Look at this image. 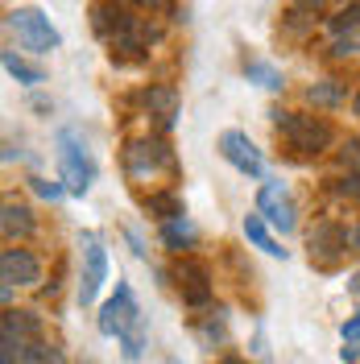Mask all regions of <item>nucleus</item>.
Instances as JSON below:
<instances>
[{
	"label": "nucleus",
	"instance_id": "obj_1",
	"mask_svg": "<svg viewBox=\"0 0 360 364\" xmlns=\"http://www.w3.org/2000/svg\"><path fill=\"white\" fill-rule=\"evenodd\" d=\"M58 166H63V186L70 195H88L91 178H95V161H91L83 136L75 129H58Z\"/></svg>",
	"mask_w": 360,
	"mask_h": 364
},
{
	"label": "nucleus",
	"instance_id": "obj_2",
	"mask_svg": "<svg viewBox=\"0 0 360 364\" xmlns=\"http://www.w3.org/2000/svg\"><path fill=\"white\" fill-rule=\"evenodd\" d=\"M273 124H277V133L290 141L298 154H319V149H327L332 145V124L327 120H319V116H298V112H270Z\"/></svg>",
	"mask_w": 360,
	"mask_h": 364
},
{
	"label": "nucleus",
	"instance_id": "obj_3",
	"mask_svg": "<svg viewBox=\"0 0 360 364\" xmlns=\"http://www.w3.org/2000/svg\"><path fill=\"white\" fill-rule=\"evenodd\" d=\"M9 29L17 33V42L25 46V50H33V54H50V50H58V29L50 25V17L46 13H38V9H13L9 13Z\"/></svg>",
	"mask_w": 360,
	"mask_h": 364
},
{
	"label": "nucleus",
	"instance_id": "obj_4",
	"mask_svg": "<svg viewBox=\"0 0 360 364\" xmlns=\"http://www.w3.org/2000/svg\"><path fill=\"white\" fill-rule=\"evenodd\" d=\"M137 323H141V311H137V302H133V290L120 282L116 294L100 306V331H104V336H116V340H125Z\"/></svg>",
	"mask_w": 360,
	"mask_h": 364
},
{
	"label": "nucleus",
	"instance_id": "obj_5",
	"mask_svg": "<svg viewBox=\"0 0 360 364\" xmlns=\"http://www.w3.org/2000/svg\"><path fill=\"white\" fill-rule=\"evenodd\" d=\"M220 154H224L228 166H236V170L248 174V178H261V174H265V158H261V149L248 141V133L228 129V133L220 136Z\"/></svg>",
	"mask_w": 360,
	"mask_h": 364
},
{
	"label": "nucleus",
	"instance_id": "obj_6",
	"mask_svg": "<svg viewBox=\"0 0 360 364\" xmlns=\"http://www.w3.org/2000/svg\"><path fill=\"white\" fill-rule=\"evenodd\" d=\"M104 282H108V252L104 245L88 236V249H83V282H79V306H91L100 290H104Z\"/></svg>",
	"mask_w": 360,
	"mask_h": 364
},
{
	"label": "nucleus",
	"instance_id": "obj_7",
	"mask_svg": "<svg viewBox=\"0 0 360 364\" xmlns=\"http://www.w3.org/2000/svg\"><path fill=\"white\" fill-rule=\"evenodd\" d=\"M257 215L270 220L277 232H294V203L286 195V182H265L257 191Z\"/></svg>",
	"mask_w": 360,
	"mask_h": 364
},
{
	"label": "nucleus",
	"instance_id": "obj_8",
	"mask_svg": "<svg viewBox=\"0 0 360 364\" xmlns=\"http://www.w3.org/2000/svg\"><path fill=\"white\" fill-rule=\"evenodd\" d=\"M0 273H4V286H38L42 282V261L29 249H4Z\"/></svg>",
	"mask_w": 360,
	"mask_h": 364
},
{
	"label": "nucleus",
	"instance_id": "obj_9",
	"mask_svg": "<svg viewBox=\"0 0 360 364\" xmlns=\"http://www.w3.org/2000/svg\"><path fill=\"white\" fill-rule=\"evenodd\" d=\"M158 166H170V149L162 141H137V145H129V170L133 174H154Z\"/></svg>",
	"mask_w": 360,
	"mask_h": 364
},
{
	"label": "nucleus",
	"instance_id": "obj_10",
	"mask_svg": "<svg viewBox=\"0 0 360 364\" xmlns=\"http://www.w3.org/2000/svg\"><path fill=\"white\" fill-rule=\"evenodd\" d=\"M179 286H182V298L191 302V306H203L207 298H211V286H207V269H203L199 261H186L179 269Z\"/></svg>",
	"mask_w": 360,
	"mask_h": 364
},
{
	"label": "nucleus",
	"instance_id": "obj_11",
	"mask_svg": "<svg viewBox=\"0 0 360 364\" xmlns=\"http://www.w3.org/2000/svg\"><path fill=\"white\" fill-rule=\"evenodd\" d=\"M145 108L158 116L162 124H174V116H179V91L166 87V83L149 87V91H145Z\"/></svg>",
	"mask_w": 360,
	"mask_h": 364
},
{
	"label": "nucleus",
	"instance_id": "obj_12",
	"mask_svg": "<svg viewBox=\"0 0 360 364\" xmlns=\"http://www.w3.org/2000/svg\"><path fill=\"white\" fill-rule=\"evenodd\" d=\"M348 249V232L344 228H336V224H319L315 232H311V252H319V257H336V252H344Z\"/></svg>",
	"mask_w": 360,
	"mask_h": 364
},
{
	"label": "nucleus",
	"instance_id": "obj_13",
	"mask_svg": "<svg viewBox=\"0 0 360 364\" xmlns=\"http://www.w3.org/2000/svg\"><path fill=\"white\" fill-rule=\"evenodd\" d=\"M245 236H248V240H253L261 252H270V257H286V249H282V245L270 236V228H265V220H261L257 211H253V215H245Z\"/></svg>",
	"mask_w": 360,
	"mask_h": 364
},
{
	"label": "nucleus",
	"instance_id": "obj_14",
	"mask_svg": "<svg viewBox=\"0 0 360 364\" xmlns=\"http://www.w3.org/2000/svg\"><path fill=\"white\" fill-rule=\"evenodd\" d=\"M162 240H166V249L182 252L186 245H195V224H191L186 215H179V220H166V224H162Z\"/></svg>",
	"mask_w": 360,
	"mask_h": 364
},
{
	"label": "nucleus",
	"instance_id": "obj_15",
	"mask_svg": "<svg viewBox=\"0 0 360 364\" xmlns=\"http://www.w3.org/2000/svg\"><path fill=\"white\" fill-rule=\"evenodd\" d=\"M245 75L257 83V87H265V91H282V87H286L282 70L273 67V63H261V58H248V63H245Z\"/></svg>",
	"mask_w": 360,
	"mask_h": 364
},
{
	"label": "nucleus",
	"instance_id": "obj_16",
	"mask_svg": "<svg viewBox=\"0 0 360 364\" xmlns=\"http://www.w3.org/2000/svg\"><path fill=\"white\" fill-rule=\"evenodd\" d=\"M4 70L17 79V83H25V87H38V83H46V70L42 67H29L25 58H17L13 50H4Z\"/></svg>",
	"mask_w": 360,
	"mask_h": 364
},
{
	"label": "nucleus",
	"instance_id": "obj_17",
	"mask_svg": "<svg viewBox=\"0 0 360 364\" xmlns=\"http://www.w3.org/2000/svg\"><path fill=\"white\" fill-rule=\"evenodd\" d=\"M0 228L4 236H29L33 232V220H29V207H17V203H4V215H0Z\"/></svg>",
	"mask_w": 360,
	"mask_h": 364
},
{
	"label": "nucleus",
	"instance_id": "obj_18",
	"mask_svg": "<svg viewBox=\"0 0 360 364\" xmlns=\"http://www.w3.org/2000/svg\"><path fill=\"white\" fill-rule=\"evenodd\" d=\"M145 211L158 215L162 224H166V220H179L182 215V203H179V195H149L145 199Z\"/></svg>",
	"mask_w": 360,
	"mask_h": 364
},
{
	"label": "nucleus",
	"instance_id": "obj_19",
	"mask_svg": "<svg viewBox=\"0 0 360 364\" xmlns=\"http://www.w3.org/2000/svg\"><path fill=\"white\" fill-rule=\"evenodd\" d=\"M307 100H311V104H319V108H332V104H339V100H344V87L327 79V83H315V87H307Z\"/></svg>",
	"mask_w": 360,
	"mask_h": 364
},
{
	"label": "nucleus",
	"instance_id": "obj_20",
	"mask_svg": "<svg viewBox=\"0 0 360 364\" xmlns=\"http://www.w3.org/2000/svg\"><path fill=\"white\" fill-rule=\"evenodd\" d=\"M21 360L25 364H58V352L42 340H29V343H21Z\"/></svg>",
	"mask_w": 360,
	"mask_h": 364
},
{
	"label": "nucleus",
	"instance_id": "obj_21",
	"mask_svg": "<svg viewBox=\"0 0 360 364\" xmlns=\"http://www.w3.org/2000/svg\"><path fill=\"white\" fill-rule=\"evenodd\" d=\"M141 348H145V318H141L133 331L125 336V360H137V356H141Z\"/></svg>",
	"mask_w": 360,
	"mask_h": 364
},
{
	"label": "nucleus",
	"instance_id": "obj_22",
	"mask_svg": "<svg viewBox=\"0 0 360 364\" xmlns=\"http://www.w3.org/2000/svg\"><path fill=\"white\" fill-rule=\"evenodd\" d=\"M332 29H339V33H344V29H360V0L339 9V17L332 21Z\"/></svg>",
	"mask_w": 360,
	"mask_h": 364
},
{
	"label": "nucleus",
	"instance_id": "obj_23",
	"mask_svg": "<svg viewBox=\"0 0 360 364\" xmlns=\"http://www.w3.org/2000/svg\"><path fill=\"white\" fill-rule=\"evenodd\" d=\"M33 191H38V195H42V199H50V203H54V199H63V195H67V186H58V182H46V178H33Z\"/></svg>",
	"mask_w": 360,
	"mask_h": 364
},
{
	"label": "nucleus",
	"instance_id": "obj_24",
	"mask_svg": "<svg viewBox=\"0 0 360 364\" xmlns=\"http://www.w3.org/2000/svg\"><path fill=\"white\" fill-rule=\"evenodd\" d=\"M339 336H344V343H352V340H360V311L352 318H348V323H344V327H339Z\"/></svg>",
	"mask_w": 360,
	"mask_h": 364
},
{
	"label": "nucleus",
	"instance_id": "obj_25",
	"mask_svg": "<svg viewBox=\"0 0 360 364\" xmlns=\"http://www.w3.org/2000/svg\"><path fill=\"white\" fill-rule=\"evenodd\" d=\"M339 195H352V199H360V174H348V178L339 182Z\"/></svg>",
	"mask_w": 360,
	"mask_h": 364
},
{
	"label": "nucleus",
	"instance_id": "obj_26",
	"mask_svg": "<svg viewBox=\"0 0 360 364\" xmlns=\"http://www.w3.org/2000/svg\"><path fill=\"white\" fill-rule=\"evenodd\" d=\"M360 50V38H344V42H336V54H356Z\"/></svg>",
	"mask_w": 360,
	"mask_h": 364
},
{
	"label": "nucleus",
	"instance_id": "obj_27",
	"mask_svg": "<svg viewBox=\"0 0 360 364\" xmlns=\"http://www.w3.org/2000/svg\"><path fill=\"white\" fill-rule=\"evenodd\" d=\"M348 249H352V252H360V224L352 228V232H348Z\"/></svg>",
	"mask_w": 360,
	"mask_h": 364
},
{
	"label": "nucleus",
	"instance_id": "obj_28",
	"mask_svg": "<svg viewBox=\"0 0 360 364\" xmlns=\"http://www.w3.org/2000/svg\"><path fill=\"white\" fill-rule=\"evenodd\" d=\"M129 4H137V9H162L166 0H129Z\"/></svg>",
	"mask_w": 360,
	"mask_h": 364
},
{
	"label": "nucleus",
	"instance_id": "obj_29",
	"mask_svg": "<svg viewBox=\"0 0 360 364\" xmlns=\"http://www.w3.org/2000/svg\"><path fill=\"white\" fill-rule=\"evenodd\" d=\"M348 294L360 298V273H352V277H348Z\"/></svg>",
	"mask_w": 360,
	"mask_h": 364
},
{
	"label": "nucleus",
	"instance_id": "obj_30",
	"mask_svg": "<svg viewBox=\"0 0 360 364\" xmlns=\"http://www.w3.org/2000/svg\"><path fill=\"white\" fill-rule=\"evenodd\" d=\"M323 0H298V9H319Z\"/></svg>",
	"mask_w": 360,
	"mask_h": 364
},
{
	"label": "nucleus",
	"instance_id": "obj_31",
	"mask_svg": "<svg viewBox=\"0 0 360 364\" xmlns=\"http://www.w3.org/2000/svg\"><path fill=\"white\" fill-rule=\"evenodd\" d=\"M220 364H248V360H240V356H224Z\"/></svg>",
	"mask_w": 360,
	"mask_h": 364
},
{
	"label": "nucleus",
	"instance_id": "obj_32",
	"mask_svg": "<svg viewBox=\"0 0 360 364\" xmlns=\"http://www.w3.org/2000/svg\"><path fill=\"white\" fill-rule=\"evenodd\" d=\"M352 112H356V116H360V95H356V100H352Z\"/></svg>",
	"mask_w": 360,
	"mask_h": 364
},
{
	"label": "nucleus",
	"instance_id": "obj_33",
	"mask_svg": "<svg viewBox=\"0 0 360 364\" xmlns=\"http://www.w3.org/2000/svg\"><path fill=\"white\" fill-rule=\"evenodd\" d=\"M339 4H356V0H339Z\"/></svg>",
	"mask_w": 360,
	"mask_h": 364
}]
</instances>
